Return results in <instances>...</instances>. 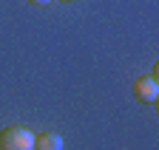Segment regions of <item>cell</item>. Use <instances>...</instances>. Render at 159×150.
Returning <instances> with one entry per match:
<instances>
[{"mask_svg":"<svg viewBox=\"0 0 159 150\" xmlns=\"http://www.w3.org/2000/svg\"><path fill=\"white\" fill-rule=\"evenodd\" d=\"M31 144H34V133L29 127L11 125L0 130V150H31Z\"/></svg>","mask_w":159,"mask_h":150,"instance_id":"obj_1","label":"cell"},{"mask_svg":"<svg viewBox=\"0 0 159 150\" xmlns=\"http://www.w3.org/2000/svg\"><path fill=\"white\" fill-rule=\"evenodd\" d=\"M134 96L139 102H145V105L156 102L159 99V82L153 77H136L134 79Z\"/></svg>","mask_w":159,"mask_h":150,"instance_id":"obj_2","label":"cell"},{"mask_svg":"<svg viewBox=\"0 0 159 150\" xmlns=\"http://www.w3.org/2000/svg\"><path fill=\"white\" fill-rule=\"evenodd\" d=\"M31 150H63V136L60 133H34V144Z\"/></svg>","mask_w":159,"mask_h":150,"instance_id":"obj_3","label":"cell"},{"mask_svg":"<svg viewBox=\"0 0 159 150\" xmlns=\"http://www.w3.org/2000/svg\"><path fill=\"white\" fill-rule=\"evenodd\" d=\"M29 3H34V6H46V3H51V0H29Z\"/></svg>","mask_w":159,"mask_h":150,"instance_id":"obj_4","label":"cell"}]
</instances>
